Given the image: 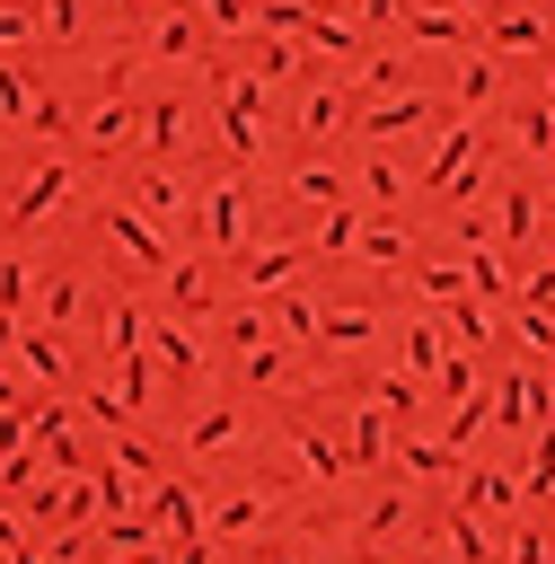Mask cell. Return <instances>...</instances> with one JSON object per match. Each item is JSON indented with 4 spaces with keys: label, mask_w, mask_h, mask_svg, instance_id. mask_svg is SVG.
<instances>
[{
    "label": "cell",
    "mask_w": 555,
    "mask_h": 564,
    "mask_svg": "<svg viewBox=\"0 0 555 564\" xmlns=\"http://www.w3.org/2000/svg\"><path fill=\"white\" fill-rule=\"evenodd\" d=\"M449 546H458V564H493V546H485V538H476V529H467V511H458V520H449Z\"/></svg>",
    "instance_id": "obj_15"
},
{
    "label": "cell",
    "mask_w": 555,
    "mask_h": 564,
    "mask_svg": "<svg viewBox=\"0 0 555 564\" xmlns=\"http://www.w3.org/2000/svg\"><path fill=\"white\" fill-rule=\"evenodd\" d=\"M264 564H300V555H282V546H264Z\"/></svg>",
    "instance_id": "obj_24"
},
{
    "label": "cell",
    "mask_w": 555,
    "mask_h": 564,
    "mask_svg": "<svg viewBox=\"0 0 555 564\" xmlns=\"http://www.w3.org/2000/svg\"><path fill=\"white\" fill-rule=\"evenodd\" d=\"M282 326L291 335H317V300H282Z\"/></svg>",
    "instance_id": "obj_22"
},
{
    "label": "cell",
    "mask_w": 555,
    "mask_h": 564,
    "mask_svg": "<svg viewBox=\"0 0 555 564\" xmlns=\"http://www.w3.org/2000/svg\"><path fill=\"white\" fill-rule=\"evenodd\" d=\"M291 273H300V247H255V256L238 264V282H247V291H282Z\"/></svg>",
    "instance_id": "obj_4"
},
{
    "label": "cell",
    "mask_w": 555,
    "mask_h": 564,
    "mask_svg": "<svg viewBox=\"0 0 555 564\" xmlns=\"http://www.w3.org/2000/svg\"><path fill=\"white\" fill-rule=\"evenodd\" d=\"M291 185H300V194H317V203H344V185H335V176H317V167H300Z\"/></svg>",
    "instance_id": "obj_20"
},
{
    "label": "cell",
    "mask_w": 555,
    "mask_h": 564,
    "mask_svg": "<svg viewBox=\"0 0 555 564\" xmlns=\"http://www.w3.org/2000/svg\"><path fill=\"white\" fill-rule=\"evenodd\" d=\"M150 344H159V361H167V370H176V379H185V370H194V361H203V352H194V335H185V326H159V335H150Z\"/></svg>",
    "instance_id": "obj_8"
},
{
    "label": "cell",
    "mask_w": 555,
    "mask_h": 564,
    "mask_svg": "<svg viewBox=\"0 0 555 564\" xmlns=\"http://www.w3.org/2000/svg\"><path fill=\"white\" fill-rule=\"evenodd\" d=\"M405 370H414V379H423V370H440V335H432V326H414V335H405Z\"/></svg>",
    "instance_id": "obj_11"
},
{
    "label": "cell",
    "mask_w": 555,
    "mask_h": 564,
    "mask_svg": "<svg viewBox=\"0 0 555 564\" xmlns=\"http://www.w3.org/2000/svg\"><path fill=\"white\" fill-rule=\"evenodd\" d=\"M70 308H79V273H53L44 282V317H70Z\"/></svg>",
    "instance_id": "obj_13"
},
{
    "label": "cell",
    "mask_w": 555,
    "mask_h": 564,
    "mask_svg": "<svg viewBox=\"0 0 555 564\" xmlns=\"http://www.w3.org/2000/svg\"><path fill=\"white\" fill-rule=\"evenodd\" d=\"M255 511H264V494H238V502H220V511H211V529H247Z\"/></svg>",
    "instance_id": "obj_17"
},
{
    "label": "cell",
    "mask_w": 555,
    "mask_h": 564,
    "mask_svg": "<svg viewBox=\"0 0 555 564\" xmlns=\"http://www.w3.org/2000/svg\"><path fill=\"white\" fill-rule=\"evenodd\" d=\"M317 335H326V344H344V352H352V344H370V335H379V317H370V308H352V317H344V308H335V317H317Z\"/></svg>",
    "instance_id": "obj_6"
},
{
    "label": "cell",
    "mask_w": 555,
    "mask_h": 564,
    "mask_svg": "<svg viewBox=\"0 0 555 564\" xmlns=\"http://www.w3.org/2000/svg\"><path fill=\"white\" fill-rule=\"evenodd\" d=\"M106 229H115V238H123V247H132V256H141V264H150V273H167V256H176V247H167V238H159V220H132V212H115V220H106Z\"/></svg>",
    "instance_id": "obj_3"
},
{
    "label": "cell",
    "mask_w": 555,
    "mask_h": 564,
    "mask_svg": "<svg viewBox=\"0 0 555 564\" xmlns=\"http://www.w3.org/2000/svg\"><path fill=\"white\" fill-rule=\"evenodd\" d=\"M379 449H388V423H379V414H361V423H352V458H361V467H370V458H379Z\"/></svg>",
    "instance_id": "obj_14"
},
{
    "label": "cell",
    "mask_w": 555,
    "mask_h": 564,
    "mask_svg": "<svg viewBox=\"0 0 555 564\" xmlns=\"http://www.w3.org/2000/svg\"><path fill=\"white\" fill-rule=\"evenodd\" d=\"M405 467H414V476H449V467H458V449H432V441H405Z\"/></svg>",
    "instance_id": "obj_12"
},
{
    "label": "cell",
    "mask_w": 555,
    "mask_h": 564,
    "mask_svg": "<svg viewBox=\"0 0 555 564\" xmlns=\"http://www.w3.org/2000/svg\"><path fill=\"white\" fill-rule=\"evenodd\" d=\"M300 449H308V467H317V476H326V485H335V476H344V458H335V449H326V441H317V432H300Z\"/></svg>",
    "instance_id": "obj_19"
},
{
    "label": "cell",
    "mask_w": 555,
    "mask_h": 564,
    "mask_svg": "<svg viewBox=\"0 0 555 564\" xmlns=\"http://www.w3.org/2000/svg\"><path fill=\"white\" fill-rule=\"evenodd\" d=\"M414 564H423V555H414Z\"/></svg>",
    "instance_id": "obj_25"
},
{
    "label": "cell",
    "mask_w": 555,
    "mask_h": 564,
    "mask_svg": "<svg viewBox=\"0 0 555 564\" xmlns=\"http://www.w3.org/2000/svg\"><path fill=\"white\" fill-rule=\"evenodd\" d=\"M203 238H211L220 256L247 247V185H211V203H203Z\"/></svg>",
    "instance_id": "obj_1"
},
{
    "label": "cell",
    "mask_w": 555,
    "mask_h": 564,
    "mask_svg": "<svg viewBox=\"0 0 555 564\" xmlns=\"http://www.w3.org/2000/svg\"><path fill=\"white\" fill-rule=\"evenodd\" d=\"M62 194H70V167H44V176L26 185V203H9V229H35V220H44Z\"/></svg>",
    "instance_id": "obj_2"
},
{
    "label": "cell",
    "mask_w": 555,
    "mask_h": 564,
    "mask_svg": "<svg viewBox=\"0 0 555 564\" xmlns=\"http://www.w3.org/2000/svg\"><path fill=\"white\" fill-rule=\"evenodd\" d=\"M423 291L432 300H458V264H423Z\"/></svg>",
    "instance_id": "obj_21"
},
{
    "label": "cell",
    "mask_w": 555,
    "mask_h": 564,
    "mask_svg": "<svg viewBox=\"0 0 555 564\" xmlns=\"http://www.w3.org/2000/svg\"><path fill=\"white\" fill-rule=\"evenodd\" d=\"M106 352H141V317H132V308H115V326H106Z\"/></svg>",
    "instance_id": "obj_16"
},
{
    "label": "cell",
    "mask_w": 555,
    "mask_h": 564,
    "mask_svg": "<svg viewBox=\"0 0 555 564\" xmlns=\"http://www.w3.org/2000/svg\"><path fill=\"white\" fill-rule=\"evenodd\" d=\"M167 273H176V282H167V308H176V317H194V308L211 300V273H203V264H185V256H167Z\"/></svg>",
    "instance_id": "obj_5"
},
{
    "label": "cell",
    "mask_w": 555,
    "mask_h": 564,
    "mask_svg": "<svg viewBox=\"0 0 555 564\" xmlns=\"http://www.w3.org/2000/svg\"><path fill=\"white\" fill-rule=\"evenodd\" d=\"M141 212H150V220H185V203H176L167 176H141Z\"/></svg>",
    "instance_id": "obj_9"
},
{
    "label": "cell",
    "mask_w": 555,
    "mask_h": 564,
    "mask_svg": "<svg viewBox=\"0 0 555 564\" xmlns=\"http://www.w3.org/2000/svg\"><path fill=\"white\" fill-rule=\"evenodd\" d=\"M185 441H194V449H229V441H238V414H229V405H211V414H194V423H185Z\"/></svg>",
    "instance_id": "obj_7"
},
{
    "label": "cell",
    "mask_w": 555,
    "mask_h": 564,
    "mask_svg": "<svg viewBox=\"0 0 555 564\" xmlns=\"http://www.w3.org/2000/svg\"><path fill=\"white\" fill-rule=\"evenodd\" d=\"M352 229H361V220H352V203H326V229H317V247H326V256H344V247H352Z\"/></svg>",
    "instance_id": "obj_10"
},
{
    "label": "cell",
    "mask_w": 555,
    "mask_h": 564,
    "mask_svg": "<svg viewBox=\"0 0 555 564\" xmlns=\"http://www.w3.org/2000/svg\"><path fill=\"white\" fill-rule=\"evenodd\" d=\"M26 361H35V379H62V352H53L44 335H26Z\"/></svg>",
    "instance_id": "obj_23"
},
{
    "label": "cell",
    "mask_w": 555,
    "mask_h": 564,
    "mask_svg": "<svg viewBox=\"0 0 555 564\" xmlns=\"http://www.w3.org/2000/svg\"><path fill=\"white\" fill-rule=\"evenodd\" d=\"M529 229H537V212H529V194H511L502 203V238H529Z\"/></svg>",
    "instance_id": "obj_18"
}]
</instances>
